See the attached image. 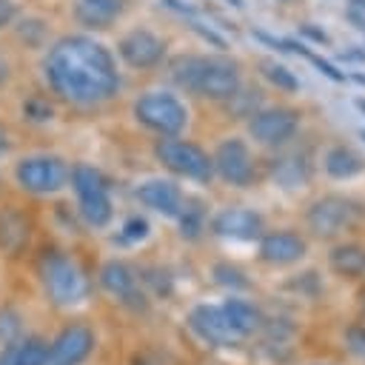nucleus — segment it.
I'll return each mask as SVG.
<instances>
[{
    "mask_svg": "<svg viewBox=\"0 0 365 365\" xmlns=\"http://www.w3.org/2000/svg\"><path fill=\"white\" fill-rule=\"evenodd\" d=\"M356 108H359V111L365 114V97H359V100H356Z\"/></svg>",
    "mask_w": 365,
    "mask_h": 365,
    "instance_id": "obj_36",
    "label": "nucleus"
},
{
    "mask_svg": "<svg viewBox=\"0 0 365 365\" xmlns=\"http://www.w3.org/2000/svg\"><path fill=\"white\" fill-rule=\"evenodd\" d=\"M68 180H71V188L77 194V205H80L83 220L91 228H106L114 217V208H111V197H108V185H106L103 174L86 163H77L71 168Z\"/></svg>",
    "mask_w": 365,
    "mask_h": 365,
    "instance_id": "obj_4",
    "label": "nucleus"
},
{
    "mask_svg": "<svg viewBox=\"0 0 365 365\" xmlns=\"http://www.w3.org/2000/svg\"><path fill=\"white\" fill-rule=\"evenodd\" d=\"M211 231L225 240L237 242H251L262 234V217L251 208H222L211 220Z\"/></svg>",
    "mask_w": 365,
    "mask_h": 365,
    "instance_id": "obj_13",
    "label": "nucleus"
},
{
    "mask_svg": "<svg viewBox=\"0 0 365 365\" xmlns=\"http://www.w3.org/2000/svg\"><path fill=\"white\" fill-rule=\"evenodd\" d=\"M43 74L57 97L77 106L106 103L120 88V74L111 51L86 34L57 40L46 54Z\"/></svg>",
    "mask_w": 365,
    "mask_h": 365,
    "instance_id": "obj_1",
    "label": "nucleus"
},
{
    "mask_svg": "<svg viewBox=\"0 0 365 365\" xmlns=\"http://www.w3.org/2000/svg\"><path fill=\"white\" fill-rule=\"evenodd\" d=\"M259 257L271 265H291L305 257V240L294 231H271L259 240Z\"/></svg>",
    "mask_w": 365,
    "mask_h": 365,
    "instance_id": "obj_17",
    "label": "nucleus"
},
{
    "mask_svg": "<svg viewBox=\"0 0 365 365\" xmlns=\"http://www.w3.org/2000/svg\"><path fill=\"white\" fill-rule=\"evenodd\" d=\"M214 279L222 285V288H231V291H245L251 282L245 279V274L240 268H234L231 262H217L214 265Z\"/></svg>",
    "mask_w": 365,
    "mask_h": 365,
    "instance_id": "obj_25",
    "label": "nucleus"
},
{
    "mask_svg": "<svg viewBox=\"0 0 365 365\" xmlns=\"http://www.w3.org/2000/svg\"><path fill=\"white\" fill-rule=\"evenodd\" d=\"M231 100V108L240 114V117H251V114H257V106H259V91H237L234 97H228Z\"/></svg>",
    "mask_w": 365,
    "mask_h": 365,
    "instance_id": "obj_28",
    "label": "nucleus"
},
{
    "mask_svg": "<svg viewBox=\"0 0 365 365\" xmlns=\"http://www.w3.org/2000/svg\"><path fill=\"white\" fill-rule=\"evenodd\" d=\"M165 9H171V11H177V14H182V17H197V9H191L188 3H182V0H160Z\"/></svg>",
    "mask_w": 365,
    "mask_h": 365,
    "instance_id": "obj_31",
    "label": "nucleus"
},
{
    "mask_svg": "<svg viewBox=\"0 0 365 365\" xmlns=\"http://www.w3.org/2000/svg\"><path fill=\"white\" fill-rule=\"evenodd\" d=\"M20 317L14 314V311H0V342L6 345V342H11V339H17L20 336Z\"/></svg>",
    "mask_w": 365,
    "mask_h": 365,
    "instance_id": "obj_29",
    "label": "nucleus"
},
{
    "mask_svg": "<svg viewBox=\"0 0 365 365\" xmlns=\"http://www.w3.org/2000/svg\"><path fill=\"white\" fill-rule=\"evenodd\" d=\"M308 60H311V63H314V66H317V68H319L325 77H331L334 83H342V80H345V74H342L339 68H334L328 60H322V57H317V54H308Z\"/></svg>",
    "mask_w": 365,
    "mask_h": 365,
    "instance_id": "obj_30",
    "label": "nucleus"
},
{
    "mask_svg": "<svg viewBox=\"0 0 365 365\" xmlns=\"http://www.w3.org/2000/svg\"><path fill=\"white\" fill-rule=\"evenodd\" d=\"M271 177L282 188H299L311 180V163L302 154H285L271 163Z\"/></svg>",
    "mask_w": 365,
    "mask_h": 365,
    "instance_id": "obj_19",
    "label": "nucleus"
},
{
    "mask_svg": "<svg viewBox=\"0 0 365 365\" xmlns=\"http://www.w3.org/2000/svg\"><path fill=\"white\" fill-rule=\"evenodd\" d=\"M134 117L160 137H177L188 125V108L168 91H148L134 103Z\"/></svg>",
    "mask_w": 365,
    "mask_h": 365,
    "instance_id": "obj_5",
    "label": "nucleus"
},
{
    "mask_svg": "<svg viewBox=\"0 0 365 365\" xmlns=\"http://www.w3.org/2000/svg\"><path fill=\"white\" fill-rule=\"evenodd\" d=\"M40 277L48 299L57 308H77L88 297V279L83 268L66 254H48L40 262Z\"/></svg>",
    "mask_w": 365,
    "mask_h": 365,
    "instance_id": "obj_3",
    "label": "nucleus"
},
{
    "mask_svg": "<svg viewBox=\"0 0 365 365\" xmlns=\"http://www.w3.org/2000/svg\"><path fill=\"white\" fill-rule=\"evenodd\" d=\"M225 3H228V6H237V9H242V6H245L242 0H225Z\"/></svg>",
    "mask_w": 365,
    "mask_h": 365,
    "instance_id": "obj_35",
    "label": "nucleus"
},
{
    "mask_svg": "<svg viewBox=\"0 0 365 365\" xmlns=\"http://www.w3.org/2000/svg\"><path fill=\"white\" fill-rule=\"evenodd\" d=\"M354 214H356V208H354L351 200L328 194V197H319L308 208V228L317 237H334V234H339L354 220Z\"/></svg>",
    "mask_w": 365,
    "mask_h": 365,
    "instance_id": "obj_10",
    "label": "nucleus"
},
{
    "mask_svg": "<svg viewBox=\"0 0 365 365\" xmlns=\"http://www.w3.org/2000/svg\"><path fill=\"white\" fill-rule=\"evenodd\" d=\"M348 342L356 354H365V328H351L348 331Z\"/></svg>",
    "mask_w": 365,
    "mask_h": 365,
    "instance_id": "obj_34",
    "label": "nucleus"
},
{
    "mask_svg": "<svg viewBox=\"0 0 365 365\" xmlns=\"http://www.w3.org/2000/svg\"><path fill=\"white\" fill-rule=\"evenodd\" d=\"M94 348V334L86 325H71L66 328L48 348L46 365H80Z\"/></svg>",
    "mask_w": 365,
    "mask_h": 365,
    "instance_id": "obj_14",
    "label": "nucleus"
},
{
    "mask_svg": "<svg viewBox=\"0 0 365 365\" xmlns=\"http://www.w3.org/2000/svg\"><path fill=\"white\" fill-rule=\"evenodd\" d=\"M299 128V114L291 108H265L251 114L248 131L262 145H282L288 143Z\"/></svg>",
    "mask_w": 365,
    "mask_h": 365,
    "instance_id": "obj_9",
    "label": "nucleus"
},
{
    "mask_svg": "<svg viewBox=\"0 0 365 365\" xmlns=\"http://www.w3.org/2000/svg\"><path fill=\"white\" fill-rule=\"evenodd\" d=\"M14 14H17V3L14 0H0V29L9 26L14 20Z\"/></svg>",
    "mask_w": 365,
    "mask_h": 365,
    "instance_id": "obj_32",
    "label": "nucleus"
},
{
    "mask_svg": "<svg viewBox=\"0 0 365 365\" xmlns=\"http://www.w3.org/2000/svg\"><path fill=\"white\" fill-rule=\"evenodd\" d=\"M362 168H365V160H362L354 148H348V145H334V148H328V154H325V171H328L334 180H351V177H356Z\"/></svg>",
    "mask_w": 365,
    "mask_h": 365,
    "instance_id": "obj_21",
    "label": "nucleus"
},
{
    "mask_svg": "<svg viewBox=\"0 0 365 365\" xmlns=\"http://www.w3.org/2000/svg\"><path fill=\"white\" fill-rule=\"evenodd\" d=\"M154 154L168 171L185 177V180L208 182L214 177V163L197 143H188L180 137H163V140H157Z\"/></svg>",
    "mask_w": 365,
    "mask_h": 365,
    "instance_id": "obj_6",
    "label": "nucleus"
},
{
    "mask_svg": "<svg viewBox=\"0 0 365 365\" xmlns=\"http://www.w3.org/2000/svg\"><path fill=\"white\" fill-rule=\"evenodd\" d=\"M148 231H151V225H148V220L145 217H128L125 222H123V240L125 242H143L145 237H148Z\"/></svg>",
    "mask_w": 365,
    "mask_h": 365,
    "instance_id": "obj_27",
    "label": "nucleus"
},
{
    "mask_svg": "<svg viewBox=\"0 0 365 365\" xmlns=\"http://www.w3.org/2000/svg\"><path fill=\"white\" fill-rule=\"evenodd\" d=\"M211 163H214V171H217L225 182H231V185L245 188V185L254 180V160H251L248 145H245L240 137L222 140V143L217 145Z\"/></svg>",
    "mask_w": 365,
    "mask_h": 365,
    "instance_id": "obj_8",
    "label": "nucleus"
},
{
    "mask_svg": "<svg viewBox=\"0 0 365 365\" xmlns=\"http://www.w3.org/2000/svg\"><path fill=\"white\" fill-rule=\"evenodd\" d=\"M354 80H356V83H362V86H365V74H354Z\"/></svg>",
    "mask_w": 365,
    "mask_h": 365,
    "instance_id": "obj_38",
    "label": "nucleus"
},
{
    "mask_svg": "<svg viewBox=\"0 0 365 365\" xmlns=\"http://www.w3.org/2000/svg\"><path fill=\"white\" fill-rule=\"evenodd\" d=\"M220 308H222L225 319L231 322V328H234L240 336H248V334H254V331L259 328V322H262L259 311H257L251 302H245V299H237V297H231V299H225Z\"/></svg>",
    "mask_w": 365,
    "mask_h": 365,
    "instance_id": "obj_22",
    "label": "nucleus"
},
{
    "mask_svg": "<svg viewBox=\"0 0 365 365\" xmlns=\"http://www.w3.org/2000/svg\"><path fill=\"white\" fill-rule=\"evenodd\" d=\"M299 34H305V37H311L314 43H319V46H328L331 40H328V34L325 31H319V29H314L311 23H305V26H299Z\"/></svg>",
    "mask_w": 365,
    "mask_h": 365,
    "instance_id": "obj_33",
    "label": "nucleus"
},
{
    "mask_svg": "<svg viewBox=\"0 0 365 365\" xmlns=\"http://www.w3.org/2000/svg\"><path fill=\"white\" fill-rule=\"evenodd\" d=\"M100 285H103V291H108L117 302L143 308V294H140L137 274H134L125 262H120V259L106 262V265L100 268Z\"/></svg>",
    "mask_w": 365,
    "mask_h": 365,
    "instance_id": "obj_15",
    "label": "nucleus"
},
{
    "mask_svg": "<svg viewBox=\"0 0 365 365\" xmlns=\"http://www.w3.org/2000/svg\"><path fill=\"white\" fill-rule=\"evenodd\" d=\"M259 68H262L265 80L274 83L277 88H282V91H297V88H299V80H297L285 66H279V63H274V60H262Z\"/></svg>",
    "mask_w": 365,
    "mask_h": 365,
    "instance_id": "obj_24",
    "label": "nucleus"
},
{
    "mask_svg": "<svg viewBox=\"0 0 365 365\" xmlns=\"http://www.w3.org/2000/svg\"><path fill=\"white\" fill-rule=\"evenodd\" d=\"M200 231H202V211L182 205V211H180V234H182L185 240H197Z\"/></svg>",
    "mask_w": 365,
    "mask_h": 365,
    "instance_id": "obj_26",
    "label": "nucleus"
},
{
    "mask_svg": "<svg viewBox=\"0 0 365 365\" xmlns=\"http://www.w3.org/2000/svg\"><path fill=\"white\" fill-rule=\"evenodd\" d=\"M48 359V345L37 336L14 339V365H46Z\"/></svg>",
    "mask_w": 365,
    "mask_h": 365,
    "instance_id": "obj_23",
    "label": "nucleus"
},
{
    "mask_svg": "<svg viewBox=\"0 0 365 365\" xmlns=\"http://www.w3.org/2000/svg\"><path fill=\"white\" fill-rule=\"evenodd\" d=\"M68 165L66 160L54 154H31L23 157L14 168V180L29 194H54L68 182Z\"/></svg>",
    "mask_w": 365,
    "mask_h": 365,
    "instance_id": "obj_7",
    "label": "nucleus"
},
{
    "mask_svg": "<svg viewBox=\"0 0 365 365\" xmlns=\"http://www.w3.org/2000/svg\"><path fill=\"white\" fill-rule=\"evenodd\" d=\"M188 325H191V331L202 339V342H208V345H237L242 336L231 328V322L225 319V314H222V308L220 305H197L191 314H188Z\"/></svg>",
    "mask_w": 365,
    "mask_h": 365,
    "instance_id": "obj_11",
    "label": "nucleus"
},
{
    "mask_svg": "<svg viewBox=\"0 0 365 365\" xmlns=\"http://www.w3.org/2000/svg\"><path fill=\"white\" fill-rule=\"evenodd\" d=\"M6 151V137H3V131H0V154Z\"/></svg>",
    "mask_w": 365,
    "mask_h": 365,
    "instance_id": "obj_37",
    "label": "nucleus"
},
{
    "mask_svg": "<svg viewBox=\"0 0 365 365\" xmlns=\"http://www.w3.org/2000/svg\"><path fill=\"white\" fill-rule=\"evenodd\" d=\"M117 51H120V57H123L131 68H151V66H157V63L163 60L165 43H163V37H157V34L148 31V29H134V31H128V34L120 40Z\"/></svg>",
    "mask_w": 365,
    "mask_h": 365,
    "instance_id": "obj_12",
    "label": "nucleus"
},
{
    "mask_svg": "<svg viewBox=\"0 0 365 365\" xmlns=\"http://www.w3.org/2000/svg\"><path fill=\"white\" fill-rule=\"evenodd\" d=\"M328 265L339 277L359 279V277H365V248L362 245H336L328 254Z\"/></svg>",
    "mask_w": 365,
    "mask_h": 365,
    "instance_id": "obj_20",
    "label": "nucleus"
},
{
    "mask_svg": "<svg viewBox=\"0 0 365 365\" xmlns=\"http://www.w3.org/2000/svg\"><path fill=\"white\" fill-rule=\"evenodd\" d=\"M359 137H362V140H365V128H362V131H359Z\"/></svg>",
    "mask_w": 365,
    "mask_h": 365,
    "instance_id": "obj_39",
    "label": "nucleus"
},
{
    "mask_svg": "<svg viewBox=\"0 0 365 365\" xmlns=\"http://www.w3.org/2000/svg\"><path fill=\"white\" fill-rule=\"evenodd\" d=\"M125 11V0H74V17L83 29H108Z\"/></svg>",
    "mask_w": 365,
    "mask_h": 365,
    "instance_id": "obj_18",
    "label": "nucleus"
},
{
    "mask_svg": "<svg viewBox=\"0 0 365 365\" xmlns=\"http://www.w3.org/2000/svg\"><path fill=\"white\" fill-rule=\"evenodd\" d=\"M137 200L163 217H180L182 211V191L171 180H145L137 188Z\"/></svg>",
    "mask_w": 365,
    "mask_h": 365,
    "instance_id": "obj_16",
    "label": "nucleus"
},
{
    "mask_svg": "<svg viewBox=\"0 0 365 365\" xmlns=\"http://www.w3.org/2000/svg\"><path fill=\"white\" fill-rule=\"evenodd\" d=\"M171 80L208 100H228L240 91V68L228 57H200V54H180L168 63Z\"/></svg>",
    "mask_w": 365,
    "mask_h": 365,
    "instance_id": "obj_2",
    "label": "nucleus"
}]
</instances>
